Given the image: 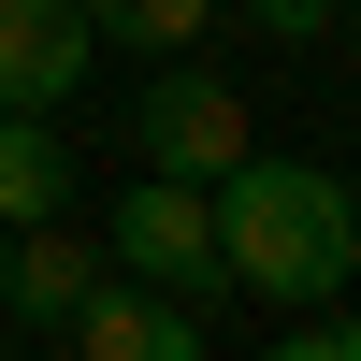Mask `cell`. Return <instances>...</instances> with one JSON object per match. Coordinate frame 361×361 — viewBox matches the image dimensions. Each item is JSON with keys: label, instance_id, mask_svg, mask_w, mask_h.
I'll use <instances>...</instances> for the list:
<instances>
[{"label": "cell", "instance_id": "obj_1", "mask_svg": "<svg viewBox=\"0 0 361 361\" xmlns=\"http://www.w3.org/2000/svg\"><path fill=\"white\" fill-rule=\"evenodd\" d=\"M217 260H231V289H260L275 318H304V304H347V275H361V202H347V173H318V159H231L217 173Z\"/></svg>", "mask_w": 361, "mask_h": 361}, {"label": "cell", "instance_id": "obj_2", "mask_svg": "<svg viewBox=\"0 0 361 361\" xmlns=\"http://www.w3.org/2000/svg\"><path fill=\"white\" fill-rule=\"evenodd\" d=\"M102 260L145 275V289H173V304H217V289H231V260H217V188H202V173H130L116 217H102Z\"/></svg>", "mask_w": 361, "mask_h": 361}, {"label": "cell", "instance_id": "obj_3", "mask_svg": "<svg viewBox=\"0 0 361 361\" xmlns=\"http://www.w3.org/2000/svg\"><path fill=\"white\" fill-rule=\"evenodd\" d=\"M130 145H145V173H202V188H217V173L246 159V87H231V73H217L202 44L145 58V102H130Z\"/></svg>", "mask_w": 361, "mask_h": 361}, {"label": "cell", "instance_id": "obj_4", "mask_svg": "<svg viewBox=\"0 0 361 361\" xmlns=\"http://www.w3.org/2000/svg\"><path fill=\"white\" fill-rule=\"evenodd\" d=\"M87 58H102V29L73 0H0V116H73Z\"/></svg>", "mask_w": 361, "mask_h": 361}, {"label": "cell", "instance_id": "obj_5", "mask_svg": "<svg viewBox=\"0 0 361 361\" xmlns=\"http://www.w3.org/2000/svg\"><path fill=\"white\" fill-rule=\"evenodd\" d=\"M58 333H73V361H202V304H173L145 275H102Z\"/></svg>", "mask_w": 361, "mask_h": 361}, {"label": "cell", "instance_id": "obj_6", "mask_svg": "<svg viewBox=\"0 0 361 361\" xmlns=\"http://www.w3.org/2000/svg\"><path fill=\"white\" fill-rule=\"evenodd\" d=\"M102 275H116V260H87V246H73V217H29L15 246H0V304H15L29 333H58V318H73Z\"/></svg>", "mask_w": 361, "mask_h": 361}, {"label": "cell", "instance_id": "obj_7", "mask_svg": "<svg viewBox=\"0 0 361 361\" xmlns=\"http://www.w3.org/2000/svg\"><path fill=\"white\" fill-rule=\"evenodd\" d=\"M29 217H73V145H58V116H0V231Z\"/></svg>", "mask_w": 361, "mask_h": 361}, {"label": "cell", "instance_id": "obj_8", "mask_svg": "<svg viewBox=\"0 0 361 361\" xmlns=\"http://www.w3.org/2000/svg\"><path fill=\"white\" fill-rule=\"evenodd\" d=\"M102 44H130V58H173V44H202L217 29V0H73Z\"/></svg>", "mask_w": 361, "mask_h": 361}, {"label": "cell", "instance_id": "obj_9", "mask_svg": "<svg viewBox=\"0 0 361 361\" xmlns=\"http://www.w3.org/2000/svg\"><path fill=\"white\" fill-rule=\"evenodd\" d=\"M260 361H361V318H347V304H304V318H289Z\"/></svg>", "mask_w": 361, "mask_h": 361}, {"label": "cell", "instance_id": "obj_10", "mask_svg": "<svg viewBox=\"0 0 361 361\" xmlns=\"http://www.w3.org/2000/svg\"><path fill=\"white\" fill-rule=\"evenodd\" d=\"M260 29H275V44H318V29H333V0H246Z\"/></svg>", "mask_w": 361, "mask_h": 361}]
</instances>
